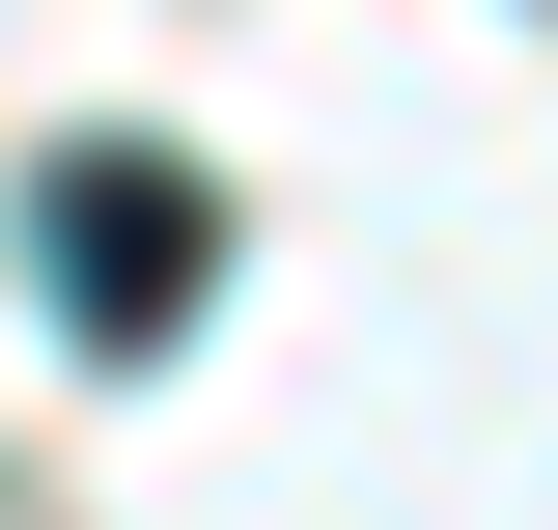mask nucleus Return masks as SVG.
Listing matches in <instances>:
<instances>
[{
    "label": "nucleus",
    "instance_id": "nucleus-1",
    "mask_svg": "<svg viewBox=\"0 0 558 530\" xmlns=\"http://www.w3.org/2000/svg\"><path fill=\"white\" fill-rule=\"evenodd\" d=\"M28 252H57V308L112 335H196V279H223V224H196V168H140V140H84V168H28Z\"/></svg>",
    "mask_w": 558,
    "mask_h": 530
}]
</instances>
